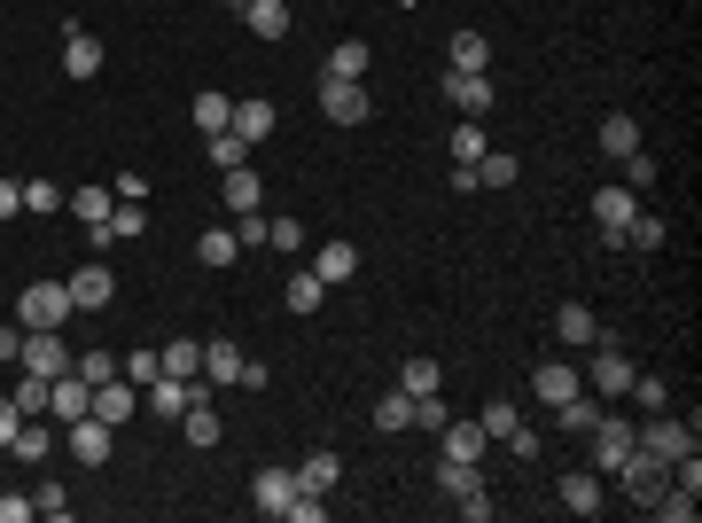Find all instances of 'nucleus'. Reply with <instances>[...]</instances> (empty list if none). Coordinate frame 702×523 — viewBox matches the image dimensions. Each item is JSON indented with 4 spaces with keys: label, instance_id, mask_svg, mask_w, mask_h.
Instances as JSON below:
<instances>
[{
    "label": "nucleus",
    "instance_id": "20",
    "mask_svg": "<svg viewBox=\"0 0 702 523\" xmlns=\"http://www.w3.org/2000/svg\"><path fill=\"white\" fill-rule=\"evenodd\" d=\"M102 70V40L95 32H63V78H95Z\"/></svg>",
    "mask_w": 702,
    "mask_h": 523
},
{
    "label": "nucleus",
    "instance_id": "61",
    "mask_svg": "<svg viewBox=\"0 0 702 523\" xmlns=\"http://www.w3.org/2000/svg\"><path fill=\"white\" fill-rule=\"evenodd\" d=\"M24 515H40L32 500H17V492H0V523H24Z\"/></svg>",
    "mask_w": 702,
    "mask_h": 523
},
{
    "label": "nucleus",
    "instance_id": "3",
    "mask_svg": "<svg viewBox=\"0 0 702 523\" xmlns=\"http://www.w3.org/2000/svg\"><path fill=\"white\" fill-rule=\"evenodd\" d=\"M78 305H70V282H32L17 297V328H63Z\"/></svg>",
    "mask_w": 702,
    "mask_h": 523
},
{
    "label": "nucleus",
    "instance_id": "12",
    "mask_svg": "<svg viewBox=\"0 0 702 523\" xmlns=\"http://www.w3.org/2000/svg\"><path fill=\"white\" fill-rule=\"evenodd\" d=\"M585 391V375L570 368V360H547V368H531V399L539 406H562V399H578Z\"/></svg>",
    "mask_w": 702,
    "mask_h": 523
},
{
    "label": "nucleus",
    "instance_id": "62",
    "mask_svg": "<svg viewBox=\"0 0 702 523\" xmlns=\"http://www.w3.org/2000/svg\"><path fill=\"white\" fill-rule=\"evenodd\" d=\"M227 9H250V0H227Z\"/></svg>",
    "mask_w": 702,
    "mask_h": 523
},
{
    "label": "nucleus",
    "instance_id": "28",
    "mask_svg": "<svg viewBox=\"0 0 702 523\" xmlns=\"http://www.w3.org/2000/svg\"><path fill=\"white\" fill-rule=\"evenodd\" d=\"M484 477H476V461H453V454H437V492L446 500H461V492H476Z\"/></svg>",
    "mask_w": 702,
    "mask_h": 523
},
{
    "label": "nucleus",
    "instance_id": "50",
    "mask_svg": "<svg viewBox=\"0 0 702 523\" xmlns=\"http://www.w3.org/2000/svg\"><path fill=\"white\" fill-rule=\"evenodd\" d=\"M70 368H78V375H86V383H110V375H118V360H110V352H78V360H70Z\"/></svg>",
    "mask_w": 702,
    "mask_h": 523
},
{
    "label": "nucleus",
    "instance_id": "43",
    "mask_svg": "<svg viewBox=\"0 0 702 523\" xmlns=\"http://www.w3.org/2000/svg\"><path fill=\"white\" fill-rule=\"evenodd\" d=\"M227 118H234L227 95H196V126H204V133H227Z\"/></svg>",
    "mask_w": 702,
    "mask_h": 523
},
{
    "label": "nucleus",
    "instance_id": "60",
    "mask_svg": "<svg viewBox=\"0 0 702 523\" xmlns=\"http://www.w3.org/2000/svg\"><path fill=\"white\" fill-rule=\"evenodd\" d=\"M17 211H24V181H0V227H9Z\"/></svg>",
    "mask_w": 702,
    "mask_h": 523
},
{
    "label": "nucleus",
    "instance_id": "24",
    "mask_svg": "<svg viewBox=\"0 0 702 523\" xmlns=\"http://www.w3.org/2000/svg\"><path fill=\"white\" fill-rule=\"evenodd\" d=\"M562 508H570V515H601V477H593V469H570V477H562Z\"/></svg>",
    "mask_w": 702,
    "mask_h": 523
},
{
    "label": "nucleus",
    "instance_id": "17",
    "mask_svg": "<svg viewBox=\"0 0 702 523\" xmlns=\"http://www.w3.org/2000/svg\"><path fill=\"white\" fill-rule=\"evenodd\" d=\"M219 196H227V219H242V211H257V196H266V181H257L250 164H234V172H219Z\"/></svg>",
    "mask_w": 702,
    "mask_h": 523
},
{
    "label": "nucleus",
    "instance_id": "15",
    "mask_svg": "<svg viewBox=\"0 0 702 523\" xmlns=\"http://www.w3.org/2000/svg\"><path fill=\"white\" fill-rule=\"evenodd\" d=\"M289 500H297V469H257V484H250L257 515H289Z\"/></svg>",
    "mask_w": 702,
    "mask_h": 523
},
{
    "label": "nucleus",
    "instance_id": "38",
    "mask_svg": "<svg viewBox=\"0 0 702 523\" xmlns=\"http://www.w3.org/2000/svg\"><path fill=\"white\" fill-rule=\"evenodd\" d=\"M282 297H289V313H320L328 282H320V274H289V290H282Z\"/></svg>",
    "mask_w": 702,
    "mask_h": 523
},
{
    "label": "nucleus",
    "instance_id": "29",
    "mask_svg": "<svg viewBox=\"0 0 702 523\" xmlns=\"http://www.w3.org/2000/svg\"><path fill=\"white\" fill-rule=\"evenodd\" d=\"M601 149H608V156H617V164H625V156L640 149V126H633L625 110H617V118H601Z\"/></svg>",
    "mask_w": 702,
    "mask_h": 523
},
{
    "label": "nucleus",
    "instance_id": "32",
    "mask_svg": "<svg viewBox=\"0 0 702 523\" xmlns=\"http://www.w3.org/2000/svg\"><path fill=\"white\" fill-rule=\"evenodd\" d=\"M446 55H453V70H484V63H492V40H484V32H453Z\"/></svg>",
    "mask_w": 702,
    "mask_h": 523
},
{
    "label": "nucleus",
    "instance_id": "34",
    "mask_svg": "<svg viewBox=\"0 0 702 523\" xmlns=\"http://www.w3.org/2000/svg\"><path fill=\"white\" fill-rule=\"evenodd\" d=\"M196 258H204V266H234V258H242V242H234V227H211V235L196 242Z\"/></svg>",
    "mask_w": 702,
    "mask_h": 523
},
{
    "label": "nucleus",
    "instance_id": "30",
    "mask_svg": "<svg viewBox=\"0 0 702 523\" xmlns=\"http://www.w3.org/2000/svg\"><path fill=\"white\" fill-rule=\"evenodd\" d=\"M515 172H523V164H515L507 149H484V156H476V188H515Z\"/></svg>",
    "mask_w": 702,
    "mask_h": 523
},
{
    "label": "nucleus",
    "instance_id": "16",
    "mask_svg": "<svg viewBox=\"0 0 702 523\" xmlns=\"http://www.w3.org/2000/svg\"><path fill=\"white\" fill-rule=\"evenodd\" d=\"M110 297H118V282H110V266H102V258H95V266H78V274H70V305H78V313H102Z\"/></svg>",
    "mask_w": 702,
    "mask_h": 523
},
{
    "label": "nucleus",
    "instance_id": "21",
    "mask_svg": "<svg viewBox=\"0 0 702 523\" xmlns=\"http://www.w3.org/2000/svg\"><path fill=\"white\" fill-rule=\"evenodd\" d=\"M312 274L336 290V282H351V274H360V250H351V242H320L312 250Z\"/></svg>",
    "mask_w": 702,
    "mask_h": 523
},
{
    "label": "nucleus",
    "instance_id": "49",
    "mask_svg": "<svg viewBox=\"0 0 702 523\" xmlns=\"http://www.w3.org/2000/svg\"><path fill=\"white\" fill-rule=\"evenodd\" d=\"M648 508H656V515H671V523H694V492H656Z\"/></svg>",
    "mask_w": 702,
    "mask_h": 523
},
{
    "label": "nucleus",
    "instance_id": "58",
    "mask_svg": "<svg viewBox=\"0 0 702 523\" xmlns=\"http://www.w3.org/2000/svg\"><path fill=\"white\" fill-rule=\"evenodd\" d=\"M17 429H24V406H17V399H0V446H17Z\"/></svg>",
    "mask_w": 702,
    "mask_h": 523
},
{
    "label": "nucleus",
    "instance_id": "7",
    "mask_svg": "<svg viewBox=\"0 0 702 523\" xmlns=\"http://www.w3.org/2000/svg\"><path fill=\"white\" fill-rule=\"evenodd\" d=\"M633 219H640L633 188H593V227H601L608 250H625V227H633Z\"/></svg>",
    "mask_w": 702,
    "mask_h": 523
},
{
    "label": "nucleus",
    "instance_id": "31",
    "mask_svg": "<svg viewBox=\"0 0 702 523\" xmlns=\"http://www.w3.org/2000/svg\"><path fill=\"white\" fill-rule=\"evenodd\" d=\"M601 406H608V399H585V391H578V399H562L555 414H562V429H570V438H585V429L601 422Z\"/></svg>",
    "mask_w": 702,
    "mask_h": 523
},
{
    "label": "nucleus",
    "instance_id": "10",
    "mask_svg": "<svg viewBox=\"0 0 702 523\" xmlns=\"http://www.w3.org/2000/svg\"><path fill=\"white\" fill-rule=\"evenodd\" d=\"M17 368H32V375H70V352H63V328H24V360Z\"/></svg>",
    "mask_w": 702,
    "mask_h": 523
},
{
    "label": "nucleus",
    "instance_id": "22",
    "mask_svg": "<svg viewBox=\"0 0 702 523\" xmlns=\"http://www.w3.org/2000/svg\"><path fill=\"white\" fill-rule=\"evenodd\" d=\"M437 438H446V446H437V454H453V461H484V422H446V429H437Z\"/></svg>",
    "mask_w": 702,
    "mask_h": 523
},
{
    "label": "nucleus",
    "instance_id": "55",
    "mask_svg": "<svg viewBox=\"0 0 702 523\" xmlns=\"http://www.w3.org/2000/svg\"><path fill=\"white\" fill-rule=\"evenodd\" d=\"M17 360H24V328L0 320V368H17Z\"/></svg>",
    "mask_w": 702,
    "mask_h": 523
},
{
    "label": "nucleus",
    "instance_id": "57",
    "mask_svg": "<svg viewBox=\"0 0 702 523\" xmlns=\"http://www.w3.org/2000/svg\"><path fill=\"white\" fill-rule=\"evenodd\" d=\"M110 196H118V204H149V181H141V172H125V181H110Z\"/></svg>",
    "mask_w": 702,
    "mask_h": 523
},
{
    "label": "nucleus",
    "instance_id": "52",
    "mask_svg": "<svg viewBox=\"0 0 702 523\" xmlns=\"http://www.w3.org/2000/svg\"><path fill=\"white\" fill-rule=\"evenodd\" d=\"M32 508H40V515H55V523H63V515H70V492H63V484H40V492H32Z\"/></svg>",
    "mask_w": 702,
    "mask_h": 523
},
{
    "label": "nucleus",
    "instance_id": "56",
    "mask_svg": "<svg viewBox=\"0 0 702 523\" xmlns=\"http://www.w3.org/2000/svg\"><path fill=\"white\" fill-rule=\"evenodd\" d=\"M156 375H164L156 352H133V360H125V383H156Z\"/></svg>",
    "mask_w": 702,
    "mask_h": 523
},
{
    "label": "nucleus",
    "instance_id": "6",
    "mask_svg": "<svg viewBox=\"0 0 702 523\" xmlns=\"http://www.w3.org/2000/svg\"><path fill=\"white\" fill-rule=\"evenodd\" d=\"M585 438H593V477H617V461H625V454H633V422H625V414H608V406H601V422H593V429H585Z\"/></svg>",
    "mask_w": 702,
    "mask_h": 523
},
{
    "label": "nucleus",
    "instance_id": "40",
    "mask_svg": "<svg viewBox=\"0 0 702 523\" xmlns=\"http://www.w3.org/2000/svg\"><path fill=\"white\" fill-rule=\"evenodd\" d=\"M234 164H250V141L242 133H211V172H234Z\"/></svg>",
    "mask_w": 702,
    "mask_h": 523
},
{
    "label": "nucleus",
    "instance_id": "36",
    "mask_svg": "<svg viewBox=\"0 0 702 523\" xmlns=\"http://www.w3.org/2000/svg\"><path fill=\"white\" fill-rule=\"evenodd\" d=\"M180 429H188V446H219V414H211V399H196V406L180 414Z\"/></svg>",
    "mask_w": 702,
    "mask_h": 523
},
{
    "label": "nucleus",
    "instance_id": "47",
    "mask_svg": "<svg viewBox=\"0 0 702 523\" xmlns=\"http://www.w3.org/2000/svg\"><path fill=\"white\" fill-rule=\"evenodd\" d=\"M625 242H633V250H663V219H648V211H640V219L625 227Z\"/></svg>",
    "mask_w": 702,
    "mask_h": 523
},
{
    "label": "nucleus",
    "instance_id": "54",
    "mask_svg": "<svg viewBox=\"0 0 702 523\" xmlns=\"http://www.w3.org/2000/svg\"><path fill=\"white\" fill-rule=\"evenodd\" d=\"M234 242H242V250H266V219L242 211V219H234Z\"/></svg>",
    "mask_w": 702,
    "mask_h": 523
},
{
    "label": "nucleus",
    "instance_id": "35",
    "mask_svg": "<svg viewBox=\"0 0 702 523\" xmlns=\"http://www.w3.org/2000/svg\"><path fill=\"white\" fill-rule=\"evenodd\" d=\"M484 438H515V429H523V414H515V399H484Z\"/></svg>",
    "mask_w": 702,
    "mask_h": 523
},
{
    "label": "nucleus",
    "instance_id": "4",
    "mask_svg": "<svg viewBox=\"0 0 702 523\" xmlns=\"http://www.w3.org/2000/svg\"><path fill=\"white\" fill-rule=\"evenodd\" d=\"M320 110L336 126H368L375 118V95H368V78H320Z\"/></svg>",
    "mask_w": 702,
    "mask_h": 523
},
{
    "label": "nucleus",
    "instance_id": "59",
    "mask_svg": "<svg viewBox=\"0 0 702 523\" xmlns=\"http://www.w3.org/2000/svg\"><path fill=\"white\" fill-rule=\"evenodd\" d=\"M461 515H469V523H492V492H484V484H476V492H461Z\"/></svg>",
    "mask_w": 702,
    "mask_h": 523
},
{
    "label": "nucleus",
    "instance_id": "53",
    "mask_svg": "<svg viewBox=\"0 0 702 523\" xmlns=\"http://www.w3.org/2000/svg\"><path fill=\"white\" fill-rule=\"evenodd\" d=\"M625 181H633V188H656V156H648V149L625 156Z\"/></svg>",
    "mask_w": 702,
    "mask_h": 523
},
{
    "label": "nucleus",
    "instance_id": "27",
    "mask_svg": "<svg viewBox=\"0 0 702 523\" xmlns=\"http://www.w3.org/2000/svg\"><path fill=\"white\" fill-rule=\"evenodd\" d=\"M242 17H250V32H257V40H289V0H250Z\"/></svg>",
    "mask_w": 702,
    "mask_h": 523
},
{
    "label": "nucleus",
    "instance_id": "5",
    "mask_svg": "<svg viewBox=\"0 0 702 523\" xmlns=\"http://www.w3.org/2000/svg\"><path fill=\"white\" fill-rule=\"evenodd\" d=\"M578 375H585V383H593V399H625V391H633V375H640V368H633V360H625V352H617V344H608V336H601V344H593V368H578Z\"/></svg>",
    "mask_w": 702,
    "mask_h": 523
},
{
    "label": "nucleus",
    "instance_id": "37",
    "mask_svg": "<svg viewBox=\"0 0 702 523\" xmlns=\"http://www.w3.org/2000/svg\"><path fill=\"white\" fill-rule=\"evenodd\" d=\"M437 383H446V375H437V360H406V368H398V391H406V399H429Z\"/></svg>",
    "mask_w": 702,
    "mask_h": 523
},
{
    "label": "nucleus",
    "instance_id": "42",
    "mask_svg": "<svg viewBox=\"0 0 702 523\" xmlns=\"http://www.w3.org/2000/svg\"><path fill=\"white\" fill-rule=\"evenodd\" d=\"M110 204H118L110 188H78V196H70V211H78L86 227H102V219H110Z\"/></svg>",
    "mask_w": 702,
    "mask_h": 523
},
{
    "label": "nucleus",
    "instance_id": "26",
    "mask_svg": "<svg viewBox=\"0 0 702 523\" xmlns=\"http://www.w3.org/2000/svg\"><path fill=\"white\" fill-rule=\"evenodd\" d=\"M156 360H164V375H180V383H188V375H204V344H196V336H172Z\"/></svg>",
    "mask_w": 702,
    "mask_h": 523
},
{
    "label": "nucleus",
    "instance_id": "48",
    "mask_svg": "<svg viewBox=\"0 0 702 523\" xmlns=\"http://www.w3.org/2000/svg\"><path fill=\"white\" fill-rule=\"evenodd\" d=\"M625 399H640V406H648V414H663V406H671V391H663V383H656V375H633V391H625Z\"/></svg>",
    "mask_w": 702,
    "mask_h": 523
},
{
    "label": "nucleus",
    "instance_id": "33",
    "mask_svg": "<svg viewBox=\"0 0 702 523\" xmlns=\"http://www.w3.org/2000/svg\"><path fill=\"white\" fill-rule=\"evenodd\" d=\"M55 438H63V429H40V422H24L9 454H17V461H47V454H55Z\"/></svg>",
    "mask_w": 702,
    "mask_h": 523
},
{
    "label": "nucleus",
    "instance_id": "14",
    "mask_svg": "<svg viewBox=\"0 0 702 523\" xmlns=\"http://www.w3.org/2000/svg\"><path fill=\"white\" fill-rule=\"evenodd\" d=\"M274 126H282V110H274L266 95H242V102H234V118H227V133H242L250 149H257V141H266Z\"/></svg>",
    "mask_w": 702,
    "mask_h": 523
},
{
    "label": "nucleus",
    "instance_id": "9",
    "mask_svg": "<svg viewBox=\"0 0 702 523\" xmlns=\"http://www.w3.org/2000/svg\"><path fill=\"white\" fill-rule=\"evenodd\" d=\"M633 446H648L656 461H679V454H694V429L671 422V406H663V414H648V429H633Z\"/></svg>",
    "mask_w": 702,
    "mask_h": 523
},
{
    "label": "nucleus",
    "instance_id": "45",
    "mask_svg": "<svg viewBox=\"0 0 702 523\" xmlns=\"http://www.w3.org/2000/svg\"><path fill=\"white\" fill-rule=\"evenodd\" d=\"M24 211L55 219V211H63V188H55V181H24Z\"/></svg>",
    "mask_w": 702,
    "mask_h": 523
},
{
    "label": "nucleus",
    "instance_id": "13",
    "mask_svg": "<svg viewBox=\"0 0 702 523\" xmlns=\"http://www.w3.org/2000/svg\"><path fill=\"white\" fill-rule=\"evenodd\" d=\"M446 102H453L461 118H492V78H484V70H453V78H446Z\"/></svg>",
    "mask_w": 702,
    "mask_h": 523
},
{
    "label": "nucleus",
    "instance_id": "51",
    "mask_svg": "<svg viewBox=\"0 0 702 523\" xmlns=\"http://www.w3.org/2000/svg\"><path fill=\"white\" fill-rule=\"evenodd\" d=\"M446 422H453V414H446V399H437V391L414 399V429H446Z\"/></svg>",
    "mask_w": 702,
    "mask_h": 523
},
{
    "label": "nucleus",
    "instance_id": "25",
    "mask_svg": "<svg viewBox=\"0 0 702 523\" xmlns=\"http://www.w3.org/2000/svg\"><path fill=\"white\" fill-rule=\"evenodd\" d=\"M368 70H375L368 40H336V47H328V78H368Z\"/></svg>",
    "mask_w": 702,
    "mask_h": 523
},
{
    "label": "nucleus",
    "instance_id": "18",
    "mask_svg": "<svg viewBox=\"0 0 702 523\" xmlns=\"http://www.w3.org/2000/svg\"><path fill=\"white\" fill-rule=\"evenodd\" d=\"M555 336H562V352H593V344H601V320H593L585 305H562V313H555Z\"/></svg>",
    "mask_w": 702,
    "mask_h": 523
},
{
    "label": "nucleus",
    "instance_id": "23",
    "mask_svg": "<svg viewBox=\"0 0 702 523\" xmlns=\"http://www.w3.org/2000/svg\"><path fill=\"white\" fill-rule=\"evenodd\" d=\"M336 477H343V461H336L328 446H312V454L297 461V492H336Z\"/></svg>",
    "mask_w": 702,
    "mask_h": 523
},
{
    "label": "nucleus",
    "instance_id": "19",
    "mask_svg": "<svg viewBox=\"0 0 702 523\" xmlns=\"http://www.w3.org/2000/svg\"><path fill=\"white\" fill-rule=\"evenodd\" d=\"M133 406H141V399H133V383H125V375L95 383V414H102L110 429H125V422H133Z\"/></svg>",
    "mask_w": 702,
    "mask_h": 523
},
{
    "label": "nucleus",
    "instance_id": "1",
    "mask_svg": "<svg viewBox=\"0 0 702 523\" xmlns=\"http://www.w3.org/2000/svg\"><path fill=\"white\" fill-rule=\"evenodd\" d=\"M204 383H227V391H266V368L242 360V344H234V336H211V344H204Z\"/></svg>",
    "mask_w": 702,
    "mask_h": 523
},
{
    "label": "nucleus",
    "instance_id": "39",
    "mask_svg": "<svg viewBox=\"0 0 702 523\" xmlns=\"http://www.w3.org/2000/svg\"><path fill=\"white\" fill-rule=\"evenodd\" d=\"M375 429H414V399L406 391H383L375 399Z\"/></svg>",
    "mask_w": 702,
    "mask_h": 523
},
{
    "label": "nucleus",
    "instance_id": "46",
    "mask_svg": "<svg viewBox=\"0 0 702 523\" xmlns=\"http://www.w3.org/2000/svg\"><path fill=\"white\" fill-rule=\"evenodd\" d=\"M266 250H305V227L297 219H266Z\"/></svg>",
    "mask_w": 702,
    "mask_h": 523
},
{
    "label": "nucleus",
    "instance_id": "2",
    "mask_svg": "<svg viewBox=\"0 0 702 523\" xmlns=\"http://www.w3.org/2000/svg\"><path fill=\"white\" fill-rule=\"evenodd\" d=\"M63 446H70V461H78V469H102V461L118 454V429H110L95 406H86L78 422H63Z\"/></svg>",
    "mask_w": 702,
    "mask_h": 523
},
{
    "label": "nucleus",
    "instance_id": "11",
    "mask_svg": "<svg viewBox=\"0 0 702 523\" xmlns=\"http://www.w3.org/2000/svg\"><path fill=\"white\" fill-rule=\"evenodd\" d=\"M86 235H95V250L141 242V235H149V204H110V219H102V227H86Z\"/></svg>",
    "mask_w": 702,
    "mask_h": 523
},
{
    "label": "nucleus",
    "instance_id": "44",
    "mask_svg": "<svg viewBox=\"0 0 702 523\" xmlns=\"http://www.w3.org/2000/svg\"><path fill=\"white\" fill-rule=\"evenodd\" d=\"M484 149H492V141H484V126H476V118H469V126H453V164H476Z\"/></svg>",
    "mask_w": 702,
    "mask_h": 523
},
{
    "label": "nucleus",
    "instance_id": "8",
    "mask_svg": "<svg viewBox=\"0 0 702 523\" xmlns=\"http://www.w3.org/2000/svg\"><path fill=\"white\" fill-rule=\"evenodd\" d=\"M617 484H625V492H633V500H640V508H648V500H656V492H663V484H671V461H656V454H648V446H633V454H625V461H617Z\"/></svg>",
    "mask_w": 702,
    "mask_h": 523
},
{
    "label": "nucleus",
    "instance_id": "41",
    "mask_svg": "<svg viewBox=\"0 0 702 523\" xmlns=\"http://www.w3.org/2000/svg\"><path fill=\"white\" fill-rule=\"evenodd\" d=\"M9 399H17V406H24V422H32V414H47V375H32V368H24V375H17V391H9Z\"/></svg>",
    "mask_w": 702,
    "mask_h": 523
}]
</instances>
